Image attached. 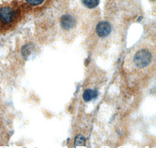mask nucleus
<instances>
[{
  "label": "nucleus",
  "instance_id": "8",
  "mask_svg": "<svg viewBox=\"0 0 156 148\" xmlns=\"http://www.w3.org/2000/svg\"><path fill=\"white\" fill-rule=\"evenodd\" d=\"M27 3H29L31 5H41L44 0H26Z\"/></svg>",
  "mask_w": 156,
  "mask_h": 148
},
{
  "label": "nucleus",
  "instance_id": "6",
  "mask_svg": "<svg viewBox=\"0 0 156 148\" xmlns=\"http://www.w3.org/2000/svg\"><path fill=\"white\" fill-rule=\"evenodd\" d=\"M83 5L88 9H94L99 5L100 0H81Z\"/></svg>",
  "mask_w": 156,
  "mask_h": 148
},
{
  "label": "nucleus",
  "instance_id": "3",
  "mask_svg": "<svg viewBox=\"0 0 156 148\" xmlns=\"http://www.w3.org/2000/svg\"><path fill=\"white\" fill-rule=\"evenodd\" d=\"M76 25V19L70 13H65L61 16L60 26L63 30H69Z\"/></svg>",
  "mask_w": 156,
  "mask_h": 148
},
{
  "label": "nucleus",
  "instance_id": "1",
  "mask_svg": "<svg viewBox=\"0 0 156 148\" xmlns=\"http://www.w3.org/2000/svg\"><path fill=\"white\" fill-rule=\"evenodd\" d=\"M154 48L148 44H136L124 59L126 69L143 72L150 69L154 62Z\"/></svg>",
  "mask_w": 156,
  "mask_h": 148
},
{
  "label": "nucleus",
  "instance_id": "5",
  "mask_svg": "<svg viewBox=\"0 0 156 148\" xmlns=\"http://www.w3.org/2000/svg\"><path fill=\"white\" fill-rule=\"evenodd\" d=\"M98 93L96 90H93V89H87V90H84V92L83 93V99L84 101L86 102H88L90 101L93 99L96 98V97L98 96Z\"/></svg>",
  "mask_w": 156,
  "mask_h": 148
},
{
  "label": "nucleus",
  "instance_id": "7",
  "mask_svg": "<svg viewBox=\"0 0 156 148\" xmlns=\"http://www.w3.org/2000/svg\"><path fill=\"white\" fill-rule=\"evenodd\" d=\"M86 142V139L84 136H83L82 135H78V136H76L74 140V144L75 146H81V145H84L85 144Z\"/></svg>",
  "mask_w": 156,
  "mask_h": 148
},
{
  "label": "nucleus",
  "instance_id": "2",
  "mask_svg": "<svg viewBox=\"0 0 156 148\" xmlns=\"http://www.w3.org/2000/svg\"><path fill=\"white\" fill-rule=\"evenodd\" d=\"M16 12L12 8L4 6L0 8V20L3 23H9L14 19Z\"/></svg>",
  "mask_w": 156,
  "mask_h": 148
},
{
  "label": "nucleus",
  "instance_id": "4",
  "mask_svg": "<svg viewBox=\"0 0 156 148\" xmlns=\"http://www.w3.org/2000/svg\"><path fill=\"white\" fill-rule=\"evenodd\" d=\"M112 31V26L108 22L101 21L96 26V33L100 37H105L108 36Z\"/></svg>",
  "mask_w": 156,
  "mask_h": 148
}]
</instances>
